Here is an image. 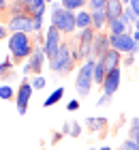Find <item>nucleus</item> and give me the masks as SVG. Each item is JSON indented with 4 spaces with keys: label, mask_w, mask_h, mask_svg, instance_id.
<instances>
[{
    "label": "nucleus",
    "mask_w": 139,
    "mask_h": 150,
    "mask_svg": "<svg viewBox=\"0 0 139 150\" xmlns=\"http://www.w3.org/2000/svg\"><path fill=\"white\" fill-rule=\"evenodd\" d=\"M30 84H32L34 90H43V88H45V77H43V75H34Z\"/></svg>",
    "instance_id": "obj_28"
},
{
    "label": "nucleus",
    "mask_w": 139,
    "mask_h": 150,
    "mask_svg": "<svg viewBox=\"0 0 139 150\" xmlns=\"http://www.w3.org/2000/svg\"><path fill=\"white\" fill-rule=\"evenodd\" d=\"M128 6L133 9V13H135V15L139 17V0H131V4H128Z\"/></svg>",
    "instance_id": "obj_35"
},
{
    "label": "nucleus",
    "mask_w": 139,
    "mask_h": 150,
    "mask_svg": "<svg viewBox=\"0 0 139 150\" xmlns=\"http://www.w3.org/2000/svg\"><path fill=\"white\" fill-rule=\"evenodd\" d=\"M62 32L56 28V26H52L49 24V28H47V32H45V43H43V50H45V54H47V60H49L52 56H56V52L62 47Z\"/></svg>",
    "instance_id": "obj_7"
},
{
    "label": "nucleus",
    "mask_w": 139,
    "mask_h": 150,
    "mask_svg": "<svg viewBox=\"0 0 139 150\" xmlns=\"http://www.w3.org/2000/svg\"><path fill=\"white\" fill-rule=\"evenodd\" d=\"M15 90H13V88L9 86V84H2V86H0V99H2V101H9V99H13V97H15Z\"/></svg>",
    "instance_id": "obj_25"
},
{
    "label": "nucleus",
    "mask_w": 139,
    "mask_h": 150,
    "mask_svg": "<svg viewBox=\"0 0 139 150\" xmlns=\"http://www.w3.org/2000/svg\"><path fill=\"white\" fill-rule=\"evenodd\" d=\"M6 35H9V28H6V26H0V41H2Z\"/></svg>",
    "instance_id": "obj_38"
},
{
    "label": "nucleus",
    "mask_w": 139,
    "mask_h": 150,
    "mask_svg": "<svg viewBox=\"0 0 139 150\" xmlns=\"http://www.w3.org/2000/svg\"><path fill=\"white\" fill-rule=\"evenodd\" d=\"M83 122H86V127L92 133H99V131H103V129L107 127V118H103V116H99V118H92V116H90V118H86Z\"/></svg>",
    "instance_id": "obj_18"
},
{
    "label": "nucleus",
    "mask_w": 139,
    "mask_h": 150,
    "mask_svg": "<svg viewBox=\"0 0 139 150\" xmlns=\"http://www.w3.org/2000/svg\"><path fill=\"white\" fill-rule=\"evenodd\" d=\"M107 28H109V35H126V32H128V22L124 17H120V19L109 22Z\"/></svg>",
    "instance_id": "obj_16"
},
{
    "label": "nucleus",
    "mask_w": 139,
    "mask_h": 150,
    "mask_svg": "<svg viewBox=\"0 0 139 150\" xmlns=\"http://www.w3.org/2000/svg\"><path fill=\"white\" fill-rule=\"evenodd\" d=\"M62 133H64V135H71V122H64V125H62Z\"/></svg>",
    "instance_id": "obj_37"
},
{
    "label": "nucleus",
    "mask_w": 139,
    "mask_h": 150,
    "mask_svg": "<svg viewBox=\"0 0 139 150\" xmlns=\"http://www.w3.org/2000/svg\"><path fill=\"white\" fill-rule=\"evenodd\" d=\"M139 133V118H131V129H128V139H135Z\"/></svg>",
    "instance_id": "obj_27"
},
{
    "label": "nucleus",
    "mask_w": 139,
    "mask_h": 150,
    "mask_svg": "<svg viewBox=\"0 0 139 150\" xmlns=\"http://www.w3.org/2000/svg\"><path fill=\"white\" fill-rule=\"evenodd\" d=\"M94 37H96V30H94V28L79 30L77 47H79V54H81V62H86V60L92 58V43H94Z\"/></svg>",
    "instance_id": "obj_8"
},
{
    "label": "nucleus",
    "mask_w": 139,
    "mask_h": 150,
    "mask_svg": "<svg viewBox=\"0 0 139 150\" xmlns=\"http://www.w3.org/2000/svg\"><path fill=\"white\" fill-rule=\"evenodd\" d=\"M52 11V26H56L62 35H73L75 30H77V22H75V13L73 11H66L62 2H54L49 6Z\"/></svg>",
    "instance_id": "obj_2"
},
{
    "label": "nucleus",
    "mask_w": 139,
    "mask_h": 150,
    "mask_svg": "<svg viewBox=\"0 0 139 150\" xmlns=\"http://www.w3.org/2000/svg\"><path fill=\"white\" fill-rule=\"evenodd\" d=\"M45 2H49V4H54V2H58V0H45Z\"/></svg>",
    "instance_id": "obj_42"
},
{
    "label": "nucleus",
    "mask_w": 139,
    "mask_h": 150,
    "mask_svg": "<svg viewBox=\"0 0 139 150\" xmlns=\"http://www.w3.org/2000/svg\"><path fill=\"white\" fill-rule=\"evenodd\" d=\"M135 142H137V146H139V133H137V137H135Z\"/></svg>",
    "instance_id": "obj_44"
},
{
    "label": "nucleus",
    "mask_w": 139,
    "mask_h": 150,
    "mask_svg": "<svg viewBox=\"0 0 139 150\" xmlns=\"http://www.w3.org/2000/svg\"><path fill=\"white\" fill-rule=\"evenodd\" d=\"M11 69H13V58L2 60V62H0V77H9V75L13 73Z\"/></svg>",
    "instance_id": "obj_23"
},
{
    "label": "nucleus",
    "mask_w": 139,
    "mask_h": 150,
    "mask_svg": "<svg viewBox=\"0 0 139 150\" xmlns=\"http://www.w3.org/2000/svg\"><path fill=\"white\" fill-rule=\"evenodd\" d=\"M120 81H122V71L120 69H114L107 73L105 81H103V94H107V97H114L118 92V88H120Z\"/></svg>",
    "instance_id": "obj_11"
},
{
    "label": "nucleus",
    "mask_w": 139,
    "mask_h": 150,
    "mask_svg": "<svg viewBox=\"0 0 139 150\" xmlns=\"http://www.w3.org/2000/svg\"><path fill=\"white\" fill-rule=\"evenodd\" d=\"M135 28H137V30H139V19H137V22H135Z\"/></svg>",
    "instance_id": "obj_43"
},
{
    "label": "nucleus",
    "mask_w": 139,
    "mask_h": 150,
    "mask_svg": "<svg viewBox=\"0 0 139 150\" xmlns=\"http://www.w3.org/2000/svg\"><path fill=\"white\" fill-rule=\"evenodd\" d=\"M88 150H94V148H88Z\"/></svg>",
    "instance_id": "obj_46"
},
{
    "label": "nucleus",
    "mask_w": 139,
    "mask_h": 150,
    "mask_svg": "<svg viewBox=\"0 0 139 150\" xmlns=\"http://www.w3.org/2000/svg\"><path fill=\"white\" fill-rule=\"evenodd\" d=\"M22 73H24V75L32 73V69H30V64H28V62H24V69H22Z\"/></svg>",
    "instance_id": "obj_39"
},
{
    "label": "nucleus",
    "mask_w": 139,
    "mask_h": 150,
    "mask_svg": "<svg viewBox=\"0 0 139 150\" xmlns=\"http://www.w3.org/2000/svg\"><path fill=\"white\" fill-rule=\"evenodd\" d=\"M122 150H139V146H137L135 139H126V142L122 144Z\"/></svg>",
    "instance_id": "obj_30"
},
{
    "label": "nucleus",
    "mask_w": 139,
    "mask_h": 150,
    "mask_svg": "<svg viewBox=\"0 0 139 150\" xmlns=\"http://www.w3.org/2000/svg\"><path fill=\"white\" fill-rule=\"evenodd\" d=\"M122 17L126 19L128 24H131V22H137V19H139V17L135 15V13H133V9H131V6H126V9H124V15H122Z\"/></svg>",
    "instance_id": "obj_29"
},
{
    "label": "nucleus",
    "mask_w": 139,
    "mask_h": 150,
    "mask_svg": "<svg viewBox=\"0 0 139 150\" xmlns=\"http://www.w3.org/2000/svg\"><path fill=\"white\" fill-rule=\"evenodd\" d=\"M109 101H111V97H107V94H103V97H101L99 101H96V105H99V107H103V105H107Z\"/></svg>",
    "instance_id": "obj_34"
},
{
    "label": "nucleus",
    "mask_w": 139,
    "mask_h": 150,
    "mask_svg": "<svg viewBox=\"0 0 139 150\" xmlns=\"http://www.w3.org/2000/svg\"><path fill=\"white\" fill-rule=\"evenodd\" d=\"M75 22H77V30L92 28V13H90V9L77 11V13H75Z\"/></svg>",
    "instance_id": "obj_15"
},
{
    "label": "nucleus",
    "mask_w": 139,
    "mask_h": 150,
    "mask_svg": "<svg viewBox=\"0 0 139 150\" xmlns=\"http://www.w3.org/2000/svg\"><path fill=\"white\" fill-rule=\"evenodd\" d=\"M62 97H64V88H56V90L49 94V97L43 101V107H52V105H56Z\"/></svg>",
    "instance_id": "obj_22"
},
{
    "label": "nucleus",
    "mask_w": 139,
    "mask_h": 150,
    "mask_svg": "<svg viewBox=\"0 0 139 150\" xmlns=\"http://www.w3.org/2000/svg\"><path fill=\"white\" fill-rule=\"evenodd\" d=\"M92 13V28L96 32H103V28H107V13L105 11H90Z\"/></svg>",
    "instance_id": "obj_17"
},
{
    "label": "nucleus",
    "mask_w": 139,
    "mask_h": 150,
    "mask_svg": "<svg viewBox=\"0 0 139 150\" xmlns=\"http://www.w3.org/2000/svg\"><path fill=\"white\" fill-rule=\"evenodd\" d=\"M32 92H34V88L30 81H22V86L17 88V94H15V103H17V114L19 116H24L28 112V103H30V97H32Z\"/></svg>",
    "instance_id": "obj_9"
},
{
    "label": "nucleus",
    "mask_w": 139,
    "mask_h": 150,
    "mask_svg": "<svg viewBox=\"0 0 139 150\" xmlns=\"http://www.w3.org/2000/svg\"><path fill=\"white\" fill-rule=\"evenodd\" d=\"M79 133H81V127L77 122H71V137H79Z\"/></svg>",
    "instance_id": "obj_32"
},
{
    "label": "nucleus",
    "mask_w": 139,
    "mask_h": 150,
    "mask_svg": "<svg viewBox=\"0 0 139 150\" xmlns=\"http://www.w3.org/2000/svg\"><path fill=\"white\" fill-rule=\"evenodd\" d=\"M94 67H96V60L90 58L81 64V69L75 75V90H77L79 97H88L90 90H92V84H94Z\"/></svg>",
    "instance_id": "obj_3"
},
{
    "label": "nucleus",
    "mask_w": 139,
    "mask_h": 150,
    "mask_svg": "<svg viewBox=\"0 0 139 150\" xmlns=\"http://www.w3.org/2000/svg\"><path fill=\"white\" fill-rule=\"evenodd\" d=\"M26 13H28V4L24 2V0H11L9 13H6L9 17H13V15H26Z\"/></svg>",
    "instance_id": "obj_19"
},
{
    "label": "nucleus",
    "mask_w": 139,
    "mask_h": 150,
    "mask_svg": "<svg viewBox=\"0 0 139 150\" xmlns=\"http://www.w3.org/2000/svg\"><path fill=\"white\" fill-rule=\"evenodd\" d=\"M124 2L122 0H107V6H105V13H107V24L114 22V19H120L124 15Z\"/></svg>",
    "instance_id": "obj_13"
},
{
    "label": "nucleus",
    "mask_w": 139,
    "mask_h": 150,
    "mask_svg": "<svg viewBox=\"0 0 139 150\" xmlns=\"http://www.w3.org/2000/svg\"><path fill=\"white\" fill-rule=\"evenodd\" d=\"M88 6H90V11H105L107 0H90Z\"/></svg>",
    "instance_id": "obj_26"
},
{
    "label": "nucleus",
    "mask_w": 139,
    "mask_h": 150,
    "mask_svg": "<svg viewBox=\"0 0 139 150\" xmlns=\"http://www.w3.org/2000/svg\"><path fill=\"white\" fill-rule=\"evenodd\" d=\"M60 2H62V6H64L66 11L77 13V11H81V9H83V6H88L90 0H60Z\"/></svg>",
    "instance_id": "obj_21"
},
{
    "label": "nucleus",
    "mask_w": 139,
    "mask_h": 150,
    "mask_svg": "<svg viewBox=\"0 0 139 150\" xmlns=\"http://www.w3.org/2000/svg\"><path fill=\"white\" fill-rule=\"evenodd\" d=\"M133 62H135V54H128V56L124 58V64H126V67H131Z\"/></svg>",
    "instance_id": "obj_36"
},
{
    "label": "nucleus",
    "mask_w": 139,
    "mask_h": 150,
    "mask_svg": "<svg viewBox=\"0 0 139 150\" xmlns=\"http://www.w3.org/2000/svg\"><path fill=\"white\" fill-rule=\"evenodd\" d=\"M9 4H11V0H0V17L9 13Z\"/></svg>",
    "instance_id": "obj_31"
},
{
    "label": "nucleus",
    "mask_w": 139,
    "mask_h": 150,
    "mask_svg": "<svg viewBox=\"0 0 139 150\" xmlns=\"http://www.w3.org/2000/svg\"><path fill=\"white\" fill-rule=\"evenodd\" d=\"M6 28H9V32H26V35H32L34 32V17L30 13H26V15H13L6 22Z\"/></svg>",
    "instance_id": "obj_6"
},
{
    "label": "nucleus",
    "mask_w": 139,
    "mask_h": 150,
    "mask_svg": "<svg viewBox=\"0 0 139 150\" xmlns=\"http://www.w3.org/2000/svg\"><path fill=\"white\" fill-rule=\"evenodd\" d=\"M103 62H105V69L107 73L114 71V69H120V62H122V54L116 52V50H109L105 56H103Z\"/></svg>",
    "instance_id": "obj_14"
},
{
    "label": "nucleus",
    "mask_w": 139,
    "mask_h": 150,
    "mask_svg": "<svg viewBox=\"0 0 139 150\" xmlns=\"http://www.w3.org/2000/svg\"><path fill=\"white\" fill-rule=\"evenodd\" d=\"M45 9H47V2H37V4H30L28 6V13L34 17V15H45Z\"/></svg>",
    "instance_id": "obj_24"
},
{
    "label": "nucleus",
    "mask_w": 139,
    "mask_h": 150,
    "mask_svg": "<svg viewBox=\"0 0 139 150\" xmlns=\"http://www.w3.org/2000/svg\"><path fill=\"white\" fill-rule=\"evenodd\" d=\"M6 43H9V52H11L13 62H22V60H28V58L32 56L34 47H37L34 39H32L30 35H26V32H11Z\"/></svg>",
    "instance_id": "obj_1"
},
{
    "label": "nucleus",
    "mask_w": 139,
    "mask_h": 150,
    "mask_svg": "<svg viewBox=\"0 0 139 150\" xmlns=\"http://www.w3.org/2000/svg\"><path fill=\"white\" fill-rule=\"evenodd\" d=\"M26 62L30 64V69H32L34 75H41V71H43V67H45V62H47V54H45V50H43V45H37V47H34L32 56L28 58Z\"/></svg>",
    "instance_id": "obj_12"
},
{
    "label": "nucleus",
    "mask_w": 139,
    "mask_h": 150,
    "mask_svg": "<svg viewBox=\"0 0 139 150\" xmlns=\"http://www.w3.org/2000/svg\"><path fill=\"white\" fill-rule=\"evenodd\" d=\"M62 135H64V133H56V135H54V139H52V142H54V144H56V142H60V139H62Z\"/></svg>",
    "instance_id": "obj_40"
},
{
    "label": "nucleus",
    "mask_w": 139,
    "mask_h": 150,
    "mask_svg": "<svg viewBox=\"0 0 139 150\" xmlns=\"http://www.w3.org/2000/svg\"><path fill=\"white\" fill-rule=\"evenodd\" d=\"M105 77H107L105 62H103V58H99V60H96V67H94V84H96V86H103Z\"/></svg>",
    "instance_id": "obj_20"
},
{
    "label": "nucleus",
    "mask_w": 139,
    "mask_h": 150,
    "mask_svg": "<svg viewBox=\"0 0 139 150\" xmlns=\"http://www.w3.org/2000/svg\"><path fill=\"white\" fill-rule=\"evenodd\" d=\"M122 2H124V6H128V4H131V0H122Z\"/></svg>",
    "instance_id": "obj_41"
},
{
    "label": "nucleus",
    "mask_w": 139,
    "mask_h": 150,
    "mask_svg": "<svg viewBox=\"0 0 139 150\" xmlns=\"http://www.w3.org/2000/svg\"><path fill=\"white\" fill-rule=\"evenodd\" d=\"M109 41H111V50H116L120 54H137L139 52V41H135L131 32H126V35H109Z\"/></svg>",
    "instance_id": "obj_5"
},
{
    "label": "nucleus",
    "mask_w": 139,
    "mask_h": 150,
    "mask_svg": "<svg viewBox=\"0 0 139 150\" xmlns=\"http://www.w3.org/2000/svg\"><path fill=\"white\" fill-rule=\"evenodd\" d=\"M47 64H49V69L54 73H60V75H66L68 71H73V56H71V43H62V47L58 52H56V56H52L49 60H47Z\"/></svg>",
    "instance_id": "obj_4"
},
{
    "label": "nucleus",
    "mask_w": 139,
    "mask_h": 150,
    "mask_svg": "<svg viewBox=\"0 0 139 150\" xmlns=\"http://www.w3.org/2000/svg\"><path fill=\"white\" fill-rule=\"evenodd\" d=\"M111 50V41H109V35L107 32H96L94 37V43H92V58L99 60L103 58L105 54Z\"/></svg>",
    "instance_id": "obj_10"
},
{
    "label": "nucleus",
    "mask_w": 139,
    "mask_h": 150,
    "mask_svg": "<svg viewBox=\"0 0 139 150\" xmlns=\"http://www.w3.org/2000/svg\"><path fill=\"white\" fill-rule=\"evenodd\" d=\"M101 150H111V148H109V146H103V148H101Z\"/></svg>",
    "instance_id": "obj_45"
},
{
    "label": "nucleus",
    "mask_w": 139,
    "mask_h": 150,
    "mask_svg": "<svg viewBox=\"0 0 139 150\" xmlns=\"http://www.w3.org/2000/svg\"><path fill=\"white\" fill-rule=\"evenodd\" d=\"M66 110H68V112L79 110V101H77V99H71V101H68V105H66Z\"/></svg>",
    "instance_id": "obj_33"
}]
</instances>
